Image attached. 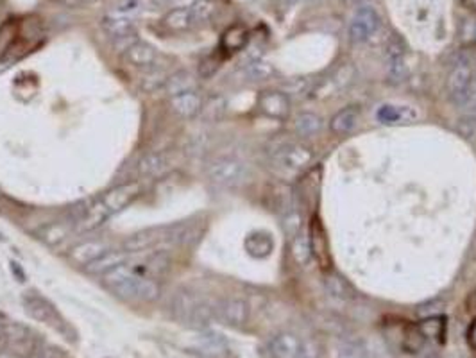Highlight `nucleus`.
I'll return each mask as SVG.
<instances>
[{
	"mask_svg": "<svg viewBox=\"0 0 476 358\" xmlns=\"http://www.w3.org/2000/svg\"><path fill=\"white\" fill-rule=\"evenodd\" d=\"M446 310V303L442 300H434L428 301V303H422L421 307L417 308V316L421 319H428V317H437L442 316Z\"/></svg>",
	"mask_w": 476,
	"mask_h": 358,
	"instance_id": "38",
	"label": "nucleus"
},
{
	"mask_svg": "<svg viewBox=\"0 0 476 358\" xmlns=\"http://www.w3.org/2000/svg\"><path fill=\"white\" fill-rule=\"evenodd\" d=\"M166 168V158L161 152H149L145 154L138 163V172L140 175L144 178H154L159 175Z\"/></svg>",
	"mask_w": 476,
	"mask_h": 358,
	"instance_id": "24",
	"label": "nucleus"
},
{
	"mask_svg": "<svg viewBox=\"0 0 476 358\" xmlns=\"http://www.w3.org/2000/svg\"><path fill=\"white\" fill-rule=\"evenodd\" d=\"M274 74L271 63L264 61L262 58H251L244 65V75L249 81H265Z\"/></svg>",
	"mask_w": 476,
	"mask_h": 358,
	"instance_id": "29",
	"label": "nucleus"
},
{
	"mask_svg": "<svg viewBox=\"0 0 476 358\" xmlns=\"http://www.w3.org/2000/svg\"><path fill=\"white\" fill-rule=\"evenodd\" d=\"M165 25L172 31H186L194 25V20L190 15V8H174L166 13L163 18Z\"/></svg>",
	"mask_w": 476,
	"mask_h": 358,
	"instance_id": "28",
	"label": "nucleus"
},
{
	"mask_svg": "<svg viewBox=\"0 0 476 358\" xmlns=\"http://www.w3.org/2000/svg\"><path fill=\"white\" fill-rule=\"evenodd\" d=\"M129 254L128 251H106L102 257H99L97 260H93L92 264L86 265V273L90 274H95V276H104V274H108L109 271H113V268L121 267V265L128 264L129 260Z\"/></svg>",
	"mask_w": 476,
	"mask_h": 358,
	"instance_id": "15",
	"label": "nucleus"
},
{
	"mask_svg": "<svg viewBox=\"0 0 476 358\" xmlns=\"http://www.w3.org/2000/svg\"><path fill=\"white\" fill-rule=\"evenodd\" d=\"M145 268L151 271L154 276H163V274H166V271L171 268V260L166 258V254L158 253L145 264Z\"/></svg>",
	"mask_w": 476,
	"mask_h": 358,
	"instance_id": "39",
	"label": "nucleus"
},
{
	"mask_svg": "<svg viewBox=\"0 0 476 358\" xmlns=\"http://www.w3.org/2000/svg\"><path fill=\"white\" fill-rule=\"evenodd\" d=\"M158 8H166V6H171L174 0H152Z\"/></svg>",
	"mask_w": 476,
	"mask_h": 358,
	"instance_id": "45",
	"label": "nucleus"
},
{
	"mask_svg": "<svg viewBox=\"0 0 476 358\" xmlns=\"http://www.w3.org/2000/svg\"><path fill=\"white\" fill-rule=\"evenodd\" d=\"M379 27V16L369 6H364L353 16L351 24H349V36H351L353 42L362 43L365 39L371 38Z\"/></svg>",
	"mask_w": 476,
	"mask_h": 358,
	"instance_id": "8",
	"label": "nucleus"
},
{
	"mask_svg": "<svg viewBox=\"0 0 476 358\" xmlns=\"http://www.w3.org/2000/svg\"><path fill=\"white\" fill-rule=\"evenodd\" d=\"M269 351L274 358H315L310 344H306L294 333L276 335L269 344Z\"/></svg>",
	"mask_w": 476,
	"mask_h": 358,
	"instance_id": "6",
	"label": "nucleus"
},
{
	"mask_svg": "<svg viewBox=\"0 0 476 358\" xmlns=\"http://www.w3.org/2000/svg\"><path fill=\"white\" fill-rule=\"evenodd\" d=\"M310 245H312V253L317 257V260L321 261L322 267H328L329 265V251H328V240H326L324 235V228H322L321 221L317 217L312 221L310 224Z\"/></svg>",
	"mask_w": 476,
	"mask_h": 358,
	"instance_id": "20",
	"label": "nucleus"
},
{
	"mask_svg": "<svg viewBox=\"0 0 476 358\" xmlns=\"http://www.w3.org/2000/svg\"><path fill=\"white\" fill-rule=\"evenodd\" d=\"M217 68H219V63L215 61L213 58H208L201 63V66H199V75H201V78H205V79H208V78H212L213 74H215V70H217Z\"/></svg>",
	"mask_w": 476,
	"mask_h": 358,
	"instance_id": "42",
	"label": "nucleus"
},
{
	"mask_svg": "<svg viewBox=\"0 0 476 358\" xmlns=\"http://www.w3.org/2000/svg\"><path fill=\"white\" fill-rule=\"evenodd\" d=\"M314 161V151L303 144H291L278 149L272 158L274 168L281 172H299L305 171Z\"/></svg>",
	"mask_w": 476,
	"mask_h": 358,
	"instance_id": "4",
	"label": "nucleus"
},
{
	"mask_svg": "<svg viewBox=\"0 0 476 358\" xmlns=\"http://www.w3.org/2000/svg\"><path fill=\"white\" fill-rule=\"evenodd\" d=\"M245 251L251 254L252 258H267L274 249V240L269 233L264 231H255L249 235L244 242Z\"/></svg>",
	"mask_w": 476,
	"mask_h": 358,
	"instance_id": "21",
	"label": "nucleus"
},
{
	"mask_svg": "<svg viewBox=\"0 0 476 358\" xmlns=\"http://www.w3.org/2000/svg\"><path fill=\"white\" fill-rule=\"evenodd\" d=\"M258 108L262 113L271 118H287L288 111H291V101L283 92L265 90L258 97Z\"/></svg>",
	"mask_w": 476,
	"mask_h": 358,
	"instance_id": "11",
	"label": "nucleus"
},
{
	"mask_svg": "<svg viewBox=\"0 0 476 358\" xmlns=\"http://www.w3.org/2000/svg\"><path fill=\"white\" fill-rule=\"evenodd\" d=\"M321 129L322 121L315 113L305 111V113H299L295 117V131H298L299 137H314Z\"/></svg>",
	"mask_w": 476,
	"mask_h": 358,
	"instance_id": "30",
	"label": "nucleus"
},
{
	"mask_svg": "<svg viewBox=\"0 0 476 358\" xmlns=\"http://www.w3.org/2000/svg\"><path fill=\"white\" fill-rule=\"evenodd\" d=\"M144 9V0H115L113 4V13H118V15L124 16H135Z\"/></svg>",
	"mask_w": 476,
	"mask_h": 358,
	"instance_id": "36",
	"label": "nucleus"
},
{
	"mask_svg": "<svg viewBox=\"0 0 476 358\" xmlns=\"http://www.w3.org/2000/svg\"><path fill=\"white\" fill-rule=\"evenodd\" d=\"M465 337H468V344H469V346H471L472 350H476V319L472 321L471 324H469L468 335H465Z\"/></svg>",
	"mask_w": 476,
	"mask_h": 358,
	"instance_id": "43",
	"label": "nucleus"
},
{
	"mask_svg": "<svg viewBox=\"0 0 476 358\" xmlns=\"http://www.w3.org/2000/svg\"><path fill=\"white\" fill-rule=\"evenodd\" d=\"M458 132L464 135L465 138L476 137V115L475 113H464V117L458 122Z\"/></svg>",
	"mask_w": 476,
	"mask_h": 358,
	"instance_id": "41",
	"label": "nucleus"
},
{
	"mask_svg": "<svg viewBox=\"0 0 476 358\" xmlns=\"http://www.w3.org/2000/svg\"><path fill=\"white\" fill-rule=\"evenodd\" d=\"M102 29L106 31V35L111 36L113 42H122V39H129L136 36L135 20L131 16L118 15V13L113 11L102 18Z\"/></svg>",
	"mask_w": 476,
	"mask_h": 358,
	"instance_id": "12",
	"label": "nucleus"
},
{
	"mask_svg": "<svg viewBox=\"0 0 476 358\" xmlns=\"http://www.w3.org/2000/svg\"><path fill=\"white\" fill-rule=\"evenodd\" d=\"M338 358H369L367 347L356 339L344 340L338 347Z\"/></svg>",
	"mask_w": 476,
	"mask_h": 358,
	"instance_id": "35",
	"label": "nucleus"
},
{
	"mask_svg": "<svg viewBox=\"0 0 476 358\" xmlns=\"http://www.w3.org/2000/svg\"><path fill=\"white\" fill-rule=\"evenodd\" d=\"M23 307L29 316L36 321H42V323L49 324V326L56 328L59 326V323H63L61 317H59L58 310L51 304V301H47L45 297L38 296L35 292H29L23 296Z\"/></svg>",
	"mask_w": 476,
	"mask_h": 358,
	"instance_id": "9",
	"label": "nucleus"
},
{
	"mask_svg": "<svg viewBox=\"0 0 476 358\" xmlns=\"http://www.w3.org/2000/svg\"><path fill=\"white\" fill-rule=\"evenodd\" d=\"M471 2H472V6H475V9H476V0H471Z\"/></svg>",
	"mask_w": 476,
	"mask_h": 358,
	"instance_id": "48",
	"label": "nucleus"
},
{
	"mask_svg": "<svg viewBox=\"0 0 476 358\" xmlns=\"http://www.w3.org/2000/svg\"><path fill=\"white\" fill-rule=\"evenodd\" d=\"M324 288L326 292L331 297H335V300L348 301L353 297V290L349 288V285L337 274H329V276L324 278Z\"/></svg>",
	"mask_w": 476,
	"mask_h": 358,
	"instance_id": "31",
	"label": "nucleus"
},
{
	"mask_svg": "<svg viewBox=\"0 0 476 358\" xmlns=\"http://www.w3.org/2000/svg\"><path fill=\"white\" fill-rule=\"evenodd\" d=\"M475 42H476V25H475Z\"/></svg>",
	"mask_w": 476,
	"mask_h": 358,
	"instance_id": "49",
	"label": "nucleus"
},
{
	"mask_svg": "<svg viewBox=\"0 0 476 358\" xmlns=\"http://www.w3.org/2000/svg\"><path fill=\"white\" fill-rule=\"evenodd\" d=\"M171 314L178 323L194 330H202L215 317V307L190 290H179L171 301Z\"/></svg>",
	"mask_w": 476,
	"mask_h": 358,
	"instance_id": "2",
	"label": "nucleus"
},
{
	"mask_svg": "<svg viewBox=\"0 0 476 358\" xmlns=\"http://www.w3.org/2000/svg\"><path fill=\"white\" fill-rule=\"evenodd\" d=\"M140 195V185L138 183H126L121 187L113 188L109 190L104 197H101V201L104 203V206L108 208L109 214H116V211L124 210L128 204H131L136 197Z\"/></svg>",
	"mask_w": 476,
	"mask_h": 358,
	"instance_id": "13",
	"label": "nucleus"
},
{
	"mask_svg": "<svg viewBox=\"0 0 476 358\" xmlns=\"http://www.w3.org/2000/svg\"><path fill=\"white\" fill-rule=\"evenodd\" d=\"M292 257H294L295 264L301 265V267H306V265L312 261V245H310V237L301 233H298L295 237H292Z\"/></svg>",
	"mask_w": 476,
	"mask_h": 358,
	"instance_id": "25",
	"label": "nucleus"
},
{
	"mask_svg": "<svg viewBox=\"0 0 476 358\" xmlns=\"http://www.w3.org/2000/svg\"><path fill=\"white\" fill-rule=\"evenodd\" d=\"M283 228L287 231L288 237H295L303 231V218L298 210H288L287 215L283 217Z\"/></svg>",
	"mask_w": 476,
	"mask_h": 358,
	"instance_id": "37",
	"label": "nucleus"
},
{
	"mask_svg": "<svg viewBox=\"0 0 476 358\" xmlns=\"http://www.w3.org/2000/svg\"><path fill=\"white\" fill-rule=\"evenodd\" d=\"M188 8H190V15H192V20H194V25H195V24H205V22H208V20L213 16V13H215L217 4H215V0H195L194 4L188 6Z\"/></svg>",
	"mask_w": 476,
	"mask_h": 358,
	"instance_id": "32",
	"label": "nucleus"
},
{
	"mask_svg": "<svg viewBox=\"0 0 476 358\" xmlns=\"http://www.w3.org/2000/svg\"><path fill=\"white\" fill-rule=\"evenodd\" d=\"M104 281L116 296L126 297V300L154 301L159 297V285L151 278L138 274L128 264L104 274Z\"/></svg>",
	"mask_w": 476,
	"mask_h": 358,
	"instance_id": "1",
	"label": "nucleus"
},
{
	"mask_svg": "<svg viewBox=\"0 0 476 358\" xmlns=\"http://www.w3.org/2000/svg\"><path fill=\"white\" fill-rule=\"evenodd\" d=\"M161 242H171V228H149V230L133 233L126 240L124 249L128 253H140V251L151 249Z\"/></svg>",
	"mask_w": 476,
	"mask_h": 358,
	"instance_id": "10",
	"label": "nucleus"
},
{
	"mask_svg": "<svg viewBox=\"0 0 476 358\" xmlns=\"http://www.w3.org/2000/svg\"><path fill=\"white\" fill-rule=\"evenodd\" d=\"M61 4H65L66 8H78V6H81L85 0H59Z\"/></svg>",
	"mask_w": 476,
	"mask_h": 358,
	"instance_id": "44",
	"label": "nucleus"
},
{
	"mask_svg": "<svg viewBox=\"0 0 476 358\" xmlns=\"http://www.w3.org/2000/svg\"><path fill=\"white\" fill-rule=\"evenodd\" d=\"M417 328H419V331H421L425 339H432V340H435V342H444L446 323H444V317H442V316L422 319L421 323L417 324Z\"/></svg>",
	"mask_w": 476,
	"mask_h": 358,
	"instance_id": "27",
	"label": "nucleus"
},
{
	"mask_svg": "<svg viewBox=\"0 0 476 358\" xmlns=\"http://www.w3.org/2000/svg\"><path fill=\"white\" fill-rule=\"evenodd\" d=\"M287 2H291V4H295V2H308V0H287Z\"/></svg>",
	"mask_w": 476,
	"mask_h": 358,
	"instance_id": "46",
	"label": "nucleus"
},
{
	"mask_svg": "<svg viewBox=\"0 0 476 358\" xmlns=\"http://www.w3.org/2000/svg\"><path fill=\"white\" fill-rule=\"evenodd\" d=\"M226 99L222 95H212L206 101H202V108L199 117L202 118L205 122H209V124H215V122L222 121L226 115Z\"/></svg>",
	"mask_w": 476,
	"mask_h": 358,
	"instance_id": "23",
	"label": "nucleus"
},
{
	"mask_svg": "<svg viewBox=\"0 0 476 358\" xmlns=\"http://www.w3.org/2000/svg\"><path fill=\"white\" fill-rule=\"evenodd\" d=\"M387 74L389 81L401 82L407 75V65H405V47L399 39L389 43L387 49Z\"/></svg>",
	"mask_w": 476,
	"mask_h": 358,
	"instance_id": "14",
	"label": "nucleus"
},
{
	"mask_svg": "<svg viewBox=\"0 0 476 358\" xmlns=\"http://www.w3.org/2000/svg\"><path fill=\"white\" fill-rule=\"evenodd\" d=\"M166 75L159 70H151L144 79H142V88L145 92H154V90L165 88Z\"/></svg>",
	"mask_w": 476,
	"mask_h": 358,
	"instance_id": "40",
	"label": "nucleus"
},
{
	"mask_svg": "<svg viewBox=\"0 0 476 358\" xmlns=\"http://www.w3.org/2000/svg\"><path fill=\"white\" fill-rule=\"evenodd\" d=\"M472 82H475V70L469 63H458L449 72L446 88H448L449 99L457 106H464L468 99L472 95Z\"/></svg>",
	"mask_w": 476,
	"mask_h": 358,
	"instance_id": "5",
	"label": "nucleus"
},
{
	"mask_svg": "<svg viewBox=\"0 0 476 358\" xmlns=\"http://www.w3.org/2000/svg\"><path fill=\"white\" fill-rule=\"evenodd\" d=\"M249 39V35H248V29L244 27V25H233V27H229L228 31L224 32V36H222V49L228 52H236V51H242V49L245 47V43H248Z\"/></svg>",
	"mask_w": 476,
	"mask_h": 358,
	"instance_id": "26",
	"label": "nucleus"
},
{
	"mask_svg": "<svg viewBox=\"0 0 476 358\" xmlns=\"http://www.w3.org/2000/svg\"><path fill=\"white\" fill-rule=\"evenodd\" d=\"M209 181L222 188L240 187L248 179V167L236 158H217L206 168Z\"/></svg>",
	"mask_w": 476,
	"mask_h": 358,
	"instance_id": "3",
	"label": "nucleus"
},
{
	"mask_svg": "<svg viewBox=\"0 0 476 358\" xmlns=\"http://www.w3.org/2000/svg\"><path fill=\"white\" fill-rule=\"evenodd\" d=\"M472 90H475V92H476V78H475V82H472Z\"/></svg>",
	"mask_w": 476,
	"mask_h": 358,
	"instance_id": "47",
	"label": "nucleus"
},
{
	"mask_svg": "<svg viewBox=\"0 0 476 358\" xmlns=\"http://www.w3.org/2000/svg\"><path fill=\"white\" fill-rule=\"evenodd\" d=\"M215 317L231 328H242L249 321V304L240 297H228L219 301Z\"/></svg>",
	"mask_w": 476,
	"mask_h": 358,
	"instance_id": "7",
	"label": "nucleus"
},
{
	"mask_svg": "<svg viewBox=\"0 0 476 358\" xmlns=\"http://www.w3.org/2000/svg\"><path fill=\"white\" fill-rule=\"evenodd\" d=\"M407 111H410V108H403V106H392V104H385L378 109V117L379 122H384V124H399L401 121H407Z\"/></svg>",
	"mask_w": 476,
	"mask_h": 358,
	"instance_id": "33",
	"label": "nucleus"
},
{
	"mask_svg": "<svg viewBox=\"0 0 476 358\" xmlns=\"http://www.w3.org/2000/svg\"><path fill=\"white\" fill-rule=\"evenodd\" d=\"M126 58H128V61L131 63L133 66H138V68H152L156 59H158V51L152 47L151 43L136 39L131 47L126 51Z\"/></svg>",
	"mask_w": 476,
	"mask_h": 358,
	"instance_id": "17",
	"label": "nucleus"
},
{
	"mask_svg": "<svg viewBox=\"0 0 476 358\" xmlns=\"http://www.w3.org/2000/svg\"><path fill=\"white\" fill-rule=\"evenodd\" d=\"M109 251V245L102 240H86L70 249V258L79 265H88Z\"/></svg>",
	"mask_w": 476,
	"mask_h": 358,
	"instance_id": "16",
	"label": "nucleus"
},
{
	"mask_svg": "<svg viewBox=\"0 0 476 358\" xmlns=\"http://www.w3.org/2000/svg\"><path fill=\"white\" fill-rule=\"evenodd\" d=\"M358 117H360V111H358L356 106L342 108L341 111H337V113L331 117L329 129H331L333 135H337V137H346V135H349V132L356 128Z\"/></svg>",
	"mask_w": 476,
	"mask_h": 358,
	"instance_id": "19",
	"label": "nucleus"
},
{
	"mask_svg": "<svg viewBox=\"0 0 476 358\" xmlns=\"http://www.w3.org/2000/svg\"><path fill=\"white\" fill-rule=\"evenodd\" d=\"M163 90H165L166 95L172 99V97H176V95H181V94H186V92L195 90V79L192 78L190 72L179 70V72H176V74L166 78L165 88Z\"/></svg>",
	"mask_w": 476,
	"mask_h": 358,
	"instance_id": "22",
	"label": "nucleus"
},
{
	"mask_svg": "<svg viewBox=\"0 0 476 358\" xmlns=\"http://www.w3.org/2000/svg\"><path fill=\"white\" fill-rule=\"evenodd\" d=\"M38 235L45 244L58 245L68 237V228L63 226V224H56L54 222V224H47V226H43L42 230L38 231Z\"/></svg>",
	"mask_w": 476,
	"mask_h": 358,
	"instance_id": "34",
	"label": "nucleus"
},
{
	"mask_svg": "<svg viewBox=\"0 0 476 358\" xmlns=\"http://www.w3.org/2000/svg\"><path fill=\"white\" fill-rule=\"evenodd\" d=\"M171 104L172 109H174L176 113L181 118H194L201 113L202 97L195 92V90H192V92H186V94L172 97Z\"/></svg>",
	"mask_w": 476,
	"mask_h": 358,
	"instance_id": "18",
	"label": "nucleus"
}]
</instances>
